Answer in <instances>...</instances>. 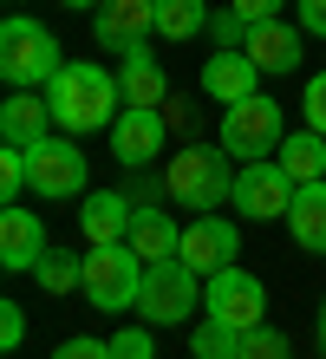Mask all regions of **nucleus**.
Returning <instances> with one entry per match:
<instances>
[{
  "label": "nucleus",
  "mask_w": 326,
  "mask_h": 359,
  "mask_svg": "<svg viewBox=\"0 0 326 359\" xmlns=\"http://www.w3.org/2000/svg\"><path fill=\"white\" fill-rule=\"evenodd\" d=\"M46 104H53V124L65 137H85V131H111L118 111H124V86L92 59H65L59 79L46 86Z\"/></svg>",
  "instance_id": "f257e3e1"
},
{
  "label": "nucleus",
  "mask_w": 326,
  "mask_h": 359,
  "mask_svg": "<svg viewBox=\"0 0 326 359\" xmlns=\"http://www.w3.org/2000/svg\"><path fill=\"white\" fill-rule=\"evenodd\" d=\"M163 196L177 209H196V216H209V209H222L235 196V157L222 144H183L177 157L163 163Z\"/></svg>",
  "instance_id": "f03ea898"
},
{
  "label": "nucleus",
  "mask_w": 326,
  "mask_h": 359,
  "mask_svg": "<svg viewBox=\"0 0 326 359\" xmlns=\"http://www.w3.org/2000/svg\"><path fill=\"white\" fill-rule=\"evenodd\" d=\"M59 39L39 27V20L27 13H7L0 20V79H7L13 92H46L53 79H59Z\"/></svg>",
  "instance_id": "7ed1b4c3"
},
{
  "label": "nucleus",
  "mask_w": 326,
  "mask_h": 359,
  "mask_svg": "<svg viewBox=\"0 0 326 359\" xmlns=\"http://www.w3.org/2000/svg\"><path fill=\"white\" fill-rule=\"evenodd\" d=\"M280 137H287V124H280V104L268 92H254L242 104H222V151L235 163H261V157H274L280 151Z\"/></svg>",
  "instance_id": "20e7f679"
},
{
  "label": "nucleus",
  "mask_w": 326,
  "mask_h": 359,
  "mask_svg": "<svg viewBox=\"0 0 326 359\" xmlns=\"http://www.w3.org/2000/svg\"><path fill=\"white\" fill-rule=\"evenodd\" d=\"M85 294L98 313H130L144 294V262L130 255V242H104L85 255Z\"/></svg>",
  "instance_id": "39448f33"
},
{
  "label": "nucleus",
  "mask_w": 326,
  "mask_h": 359,
  "mask_svg": "<svg viewBox=\"0 0 326 359\" xmlns=\"http://www.w3.org/2000/svg\"><path fill=\"white\" fill-rule=\"evenodd\" d=\"M137 307H144V320H150V327H183L189 313H196V268H189L183 255L150 262V268H144V294H137Z\"/></svg>",
  "instance_id": "423d86ee"
},
{
  "label": "nucleus",
  "mask_w": 326,
  "mask_h": 359,
  "mask_svg": "<svg viewBox=\"0 0 326 359\" xmlns=\"http://www.w3.org/2000/svg\"><path fill=\"white\" fill-rule=\"evenodd\" d=\"M27 189L46 203H65V196H85V151L72 137H46L27 151Z\"/></svg>",
  "instance_id": "0eeeda50"
},
{
  "label": "nucleus",
  "mask_w": 326,
  "mask_h": 359,
  "mask_svg": "<svg viewBox=\"0 0 326 359\" xmlns=\"http://www.w3.org/2000/svg\"><path fill=\"white\" fill-rule=\"evenodd\" d=\"M294 177L287 170H280V163L274 157H261V163H242V170H235V209H242V216L248 222H274V216H287V209H294Z\"/></svg>",
  "instance_id": "6e6552de"
},
{
  "label": "nucleus",
  "mask_w": 326,
  "mask_h": 359,
  "mask_svg": "<svg viewBox=\"0 0 326 359\" xmlns=\"http://www.w3.org/2000/svg\"><path fill=\"white\" fill-rule=\"evenodd\" d=\"M203 313H215V320H229V327H242L254 333L261 327V313H268V287L254 281L248 268H222V274H209V287H203Z\"/></svg>",
  "instance_id": "1a4fd4ad"
},
{
  "label": "nucleus",
  "mask_w": 326,
  "mask_h": 359,
  "mask_svg": "<svg viewBox=\"0 0 326 359\" xmlns=\"http://www.w3.org/2000/svg\"><path fill=\"white\" fill-rule=\"evenodd\" d=\"M163 137H170L163 104H124L118 124H111V157L124 170H144L150 157H163Z\"/></svg>",
  "instance_id": "9d476101"
},
{
  "label": "nucleus",
  "mask_w": 326,
  "mask_h": 359,
  "mask_svg": "<svg viewBox=\"0 0 326 359\" xmlns=\"http://www.w3.org/2000/svg\"><path fill=\"white\" fill-rule=\"evenodd\" d=\"M144 33H157V0H98L92 7V39L104 53H137Z\"/></svg>",
  "instance_id": "9b49d317"
},
{
  "label": "nucleus",
  "mask_w": 326,
  "mask_h": 359,
  "mask_svg": "<svg viewBox=\"0 0 326 359\" xmlns=\"http://www.w3.org/2000/svg\"><path fill=\"white\" fill-rule=\"evenodd\" d=\"M235 248H242V236H235L229 216H196V222L183 229V248H177V255L209 281V274H222V268L235 262Z\"/></svg>",
  "instance_id": "f8f14e48"
},
{
  "label": "nucleus",
  "mask_w": 326,
  "mask_h": 359,
  "mask_svg": "<svg viewBox=\"0 0 326 359\" xmlns=\"http://www.w3.org/2000/svg\"><path fill=\"white\" fill-rule=\"evenodd\" d=\"M130 222H137L130 189H92V196L79 203V229H85V242H92V248H104V242H130Z\"/></svg>",
  "instance_id": "ddd939ff"
},
{
  "label": "nucleus",
  "mask_w": 326,
  "mask_h": 359,
  "mask_svg": "<svg viewBox=\"0 0 326 359\" xmlns=\"http://www.w3.org/2000/svg\"><path fill=\"white\" fill-rule=\"evenodd\" d=\"M46 248H53V242H46V222H39L33 209H20V203L0 209V268L27 274V268H39Z\"/></svg>",
  "instance_id": "4468645a"
},
{
  "label": "nucleus",
  "mask_w": 326,
  "mask_h": 359,
  "mask_svg": "<svg viewBox=\"0 0 326 359\" xmlns=\"http://www.w3.org/2000/svg\"><path fill=\"white\" fill-rule=\"evenodd\" d=\"M261 79H268V72H261L242 46H222V53H209V66H203V92L215 104H242V98L261 92Z\"/></svg>",
  "instance_id": "2eb2a0df"
},
{
  "label": "nucleus",
  "mask_w": 326,
  "mask_h": 359,
  "mask_svg": "<svg viewBox=\"0 0 326 359\" xmlns=\"http://www.w3.org/2000/svg\"><path fill=\"white\" fill-rule=\"evenodd\" d=\"M53 137V104L46 92H13L0 104V144H20V151H33V144Z\"/></svg>",
  "instance_id": "dca6fc26"
},
{
  "label": "nucleus",
  "mask_w": 326,
  "mask_h": 359,
  "mask_svg": "<svg viewBox=\"0 0 326 359\" xmlns=\"http://www.w3.org/2000/svg\"><path fill=\"white\" fill-rule=\"evenodd\" d=\"M242 53L254 59L261 72H294L300 66V27H287V20H261V27H248Z\"/></svg>",
  "instance_id": "f3484780"
},
{
  "label": "nucleus",
  "mask_w": 326,
  "mask_h": 359,
  "mask_svg": "<svg viewBox=\"0 0 326 359\" xmlns=\"http://www.w3.org/2000/svg\"><path fill=\"white\" fill-rule=\"evenodd\" d=\"M280 222L294 229V248L326 255V183H300V189H294V209H287Z\"/></svg>",
  "instance_id": "a211bd4d"
},
{
  "label": "nucleus",
  "mask_w": 326,
  "mask_h": 359,
  "mask_svg": "<svg viewBox=\"0 0 326 359\" xmlns=\"http://www.w3.org/2000/svg\"><path fill=\"white\" fill-rule=\"evenodd\" d=\"M177 248H183V229L170 222L163 209H137V222H130V255L150 268V262H170Z\"/></svg>",
  "instance_id": "6ab92c4d"
},
{
  "label": "nucleus",
  "mask_w": 326,
  "mask_h": 359,
  "mask_svg": "<svg viewBox=\"0 0 326 359\" xmlns=\"http://www.w3.org/2000/svg\"><path fill=\"white\" fill-rule=\"evenodd\" d=\"M274 163L294 183H326V137L313 131V124H307V131H287V137H280V151H274Z\"/></svg>",
  "instance_id": "aec40b11"
},
{
  "label": "nucleus",
  "mask_w": 326,
  "mask_h": 359,
  "mask_svg": "<svg viewBox=\"0 0 326 359\" xmlns=\"http://www.w3.org/2000/svg\"><path fill=\"white\" fill-rule=\"evenodd\" d=\"M118 86H124V104H170V79H163V66H157L144 46H137V53H124Z\"/></svg>",
  "instance_id": "412c9836"
},
{
  "label": "nucleus",
  "mask_w": 326,
  "mask_h": 359,
  "mask_svg": "<svg viewBox=\"0 0 326 359\" xmlns=\"http://www.w3.org/2000/svg\"><path fill=\"white\" fill-rule=\"evenodd\" d=\"M242 340H248L242 327H229V320L209 313V320L189 333V359H242Z\"/></svg>",
  "instance_id": "4be33fe9"
},
{
  "label": "nucleus",
  "mask_w": 326,
  "mask_h": 359,
  "mask_svg": "<svg viewBox=\"0 0 326 359\" xmlns=\"http://www.w3.org/2000/svg\"><path fill=\"white\" fill-rule=\"evenodd\" d=\"M209 27V7L203 0H157V33L163 39H196Z\"/></svg>",
  "instance_id": "5701e85b"
},
{
  "label": "nucleus",
  "mask_w": 326,
  "mask_h": 359,
  "mask_svg": "<svg viewBox=\"0 0 326 359\" xmlns=\"http://www.w3.org/2000/svg\"><path fill=\"white\" fill-rule=\"evenodd\" d=\"M33 274H39V287H46V294H72V287H85V255H65V248H46Z\"/></svg>",
  "instance_id": "b1692460"
},
{
  "label": "nucleus",
  "mask_w": 326,
  "mask_h": 359,
  "mask_svg": "<svg viewBox=\"0 0 326 359\" xmlns=\"http://www.w3.org/2000/svg\"><path fill=\"white\" fill-rule=\"evenodd\" d=\"M20 189H27V151L0 144V203H20Z\"/></svg>",
  "instance_id": "393cba45"
},
{
  "label": "nucleus",
  "mask_w": 326,
  "mask_h": 359,
  "mask_svg": "<svg viewBox=\"0 0 326 359\" xmlns=\"http://www.w3.org/2000/svg\"><path fill=\"white\" fill-rule=\"evenodd\" d=\"M242 359H294V346H287V333H280V327L261 320L248 340H242Z\"/></svg>",
  "instance_id": "a878e982"
},
{
  "label": "nucleus",
  "mask_w": 326,
  "mask_h": 359,
  "mask_svg": "<svg viewBox=\"0 0 326 359\" xmlns=\"http://www.w3.org/2000/svg\"><path fill=\"white\" fill-rule=\"evenodd\" d=\"M300 118H307L313 131L326 137V72H313V79H307V92H300Z\"/></svg>",
  "instance_id": "bb28decb"
},
{
  "label": "nucleus",
  "mask_w": 326,
  "mask_h": 359,
  "mask_svg": "<svg viewBox=\"0 0 326 359\" xmlns=\"http://www.w3.org/2000/svg\"><path fill=\"white\" fill-rule=\"evenodd\" d=\"M111 359H157V346H150L144 327H124L118 340H111Z\"/></svg>",
  "instance_id": "cd10ccee"
},
{
  "label": "nucleus",
  "mask_w": 326,
  "mask_h": 359,
  "mask_svg": "<svg viewBox=\"0 0 326 359\" xmlns=\"http://www.w3.org/2000/svg\"><path fill=\"white\" fill-rule=\"evenodd\" d=\"M209 33H215V46H242V39H248V20L229 7V13H215V20H209Z\"/></svg>",
  "instance_id": "c85d7f7f"
},
{
  "label": "nucleus",
  "mask_w": 326,
  "mask_h": 359,
  "mask_svg": "<svg viewBox=\"0 0 326 359\" xmlns=\"http://www.w3.org/2000/svg\"><path fill=\"white\" fill-rule=\"evenodd\" d=\"M20 340H27V313H20L13 301H0V346L20 353Z\"/></svg>",
  "instance_id": "c756f323"
},
{
  "label": "nucleus",
  "mask_w": 326,
  "mask_h": 359,
  "mask_svg": "<svg viewBox=\"0 0 326 359\" xmlns=\"http://www.w3.org/2000/svg\"><path fill=\"white\" fill-rule=\"evenodd\" d=\"M53 359H111V340H85V333H79V340H65Z\"/></svg>",
  "instance_id": "7c9ffc66"
},
{
  "label": "nucleus",
  "mask_w": 326,
  "mask_h": 359,
  "mask_svg": "<svg viewBox=\"0 0 326 359\" xmlns=\"http://www.w3.org/2000/svg\"><path fill=\"white\" fill-rule=\"evenodd\" d=\"M235 13L248 20V27H261V20H280V7H287V0H229Z\"/></svg>",
  "instance_id": "2f4dec72"
},
{
  "label": "nucleus",
  "mask_w": 326,
  "mask_h": 359,
  "mask_svg": "<svg viewBox=\"0 0 326 359\" xmlns=\"http://www.w3.org/2000/svg\"><path fill=\"white\" fill-rule=\"evenodd\" d=\"M300 33H320L326 39V0H300Z\"/></svg>",
  "instance_id": "473e14b6"
},
{
  "label": "nucleus",
  "mask_w": 326,
  "mask_h": 359,
  "mask_svg": "<svg viewBox=\"0 0 326 359\" xmlns=\"http://www.w3.org/2000/svg\"><path fill=\"white\" fill-rule=\"evenodd\" d=\"M59 7H72V13H85V7H98V0H59Z\"/></svg>",
  "instance_id": "72a5a7b5"
},
{
  "label": "nucleus",
  "mask_w": 326,
  "mask_h": 359,
  "mask_svg": "<svg viewBox=\"0 0 326 359\" xmlns=\"http://www.w3.org/2000/svg\"><path fill=\"white\" fill-rule=\"evenodd\" d=\"M320 353H326V301H320Z\"/></svg>",
  "instance_id": "f704fd0d"
}]
</instances>
